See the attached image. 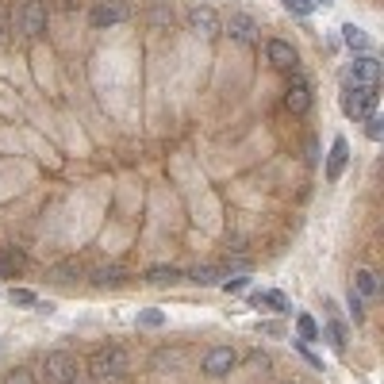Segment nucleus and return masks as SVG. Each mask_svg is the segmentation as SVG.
<instances>
[{
    "label": "nucleus",
    "mask_w": 384,
    "mask_h": 384,
    "mask_svg": "<svg viewBox=\"0 0 384 384\" xmlns=\"http://www.w3.org/2000/svg\"><path fill=\"white\" fill-rule=\"evenodd\" d=\"M8 300H12V304H20V307H35L39 304V296L31 289H8Z\"/></svg>",
    "instance_id": "24"
},
{
    "label": "nucleus",
    "mask_w": 384,
    "mask_h": 384,
    "mask_svg": "<svg viewBox=\"0 0 384 384\" xmlns=\"http://www.w3.org/2000/svg\"><path fill=\"white\" fill-rule=\"evenodd\" d=\"M223 31L234 39V43H242V46L258 43V23H254V15H246V12H231L223 20Z\"/></svg>",
    "instance_id": "10"
},
{
    "label": "nucleus",
    "mask_w": 384,
    "mask_h": 384,
    "mask_svg": "<svg viewBox=\"0 0 384 384\" xmlns=\"http://www.w3.org/2000/svg\"><path fill=\"white\" fill-rule=\"evenodd\" d=\"M350 289L357 292V296H365V300H373L380 292V284H377V273H373V269H357L354 273V284H350Z\"/></svg>",
    "instance_id": "15"
},
{
    "label": "nucleus",
    "mask_w": 384,
    "mask_h": 384,
    "mask_svg": "<svg viewBox=\"0 0 384 384\" xmlns=\"http://www.w3.org/2000/svg\"><path fill=\"white\" fill-rule=\"evenodd\" d=\"M326 331H331V342H334V350H346V338H350V331H346V323L338 319V315H331V323H326Z\"/></svg>",
    "instance_id": "23"
},
{
    "label": "nucleus",
    "mask_w": 384,
    "mask_h": 384,
    "mask_svg": "<svg viewBox=\"0 0 384 384\" xmlns=\"http://www.w3.org/2000/svg\"><path fill=\"white\" fill-rule=\"evenodd\" d=\"M377 100H380L377 88L346 85V93H342V112H346L350 119H369L373 112H377Z\"/></svg>",
    "instance_id": "4"
},
{
    "label": "nucleus",
    "mask_w": 384,
    "mask_h": 384,
    "mask_svg": "<svg viewBox=\"0 0 384 384\" xmlns=\"http://www.w3.org/2000/svg\"><path fill=\"white\" fill-rule=\"evenodd\" d=\"M127 20H131V8L124 4V0H100V4L88 12V23H93L96 31L116 27V23H127Z\"/></svg>",
    "instance_id": "9"
},
{
    "label": "nucleus",
    "mask_w": 384,
    "mask_h": 384,
    "mask_svg": "<svg viewBox=\"0 0 384 384\" xmlns=\"http://www.w3.org/2000/svg\"><path fill=\"white\" fill-rule=\"evenodd\" d=\"M346 304H350V315H354V323H362L365 319V296H357L354 289L346 292Z\"/></svg>",
    "instance_id": "26"
},
{
    "label": "nucleus",
    "mask_w": 384,
    "mask_h": 384,
    "mask_svg": "<svg viewBox=\"0 0 384 384\" xmlns=\"http://www.w3.org/2000/svg\"><path fill=\"white\" fill-rule=\"evenodd\" d=\"M362 124H365V135H369V143H380V138H384V119L377 116V112H373L369 119H362Z\"/></svg>",
    "instance_id": "25"
},
{
    "label": "nucleus",
    "mask_w": 384,
    "mask_h": 384,
    "mask_svg": "<svg viewBox=\"0 0 384 384\" xmlns=\"http://www.w3.org/2000/svg\"><path fill=\"white\" fill-rule=\"evenodd\" d=\"M0 39H4V20H0Z\"/></svg>",
    "instance_id": "34"
},
{
    "label": "nucleus",
    "mask_w": 384,
    "mask_h": 384,
    "mask_svg": "<svg viewBox=\"0 0 384 384\" xmlns=\"http://www.w3.org/2000/svg\"><path fill=\"white\" fill-rule=\"evenodd\" d=\"M124 269L119 265H96L93 273H88V281L96 284V289H116V284H124Z\"/></svg>",
    "instance_id": "14"
},
{
    "label": "nucleus",
    "mask_w": 384,
    "mask_h": 384,
    "mask_svg": "<svg viewBox=\"0 0 384 384\" xmlns=\"http://www.w3.org/2000/svg\"><path fill=\"white\" fill-rule=\"evenodd\" d=\"M265 58L269 62H273L277 65V69H296V65H300V54H296V46H292V43H284V39H269V43H265Z\"/></svg>",
    "instance_id": "11"
},
{
    "label": "nucleus",
    "mask_w": 384,
    "mask_h": 384,
    "mask_svg": "<svg viewBox=\"0 0 384 384\" xmlns=\"http://www.w3.org/2000/svg\"><path fill=\"white\" fill-rule=\"evenodd\" d=\"M88 373H93L100 384H116L131 373V354L124 346H100L88 357Z\"/></svg>",
    "instance_id": "1"
},
{
    "label": "nucleus",
    "mask_w": 384,
    "mask_h": 384,
    "mask_svg": "<svg viewBox=\"0 0 384 384\" xmlns=\"http://www.w3.org/2000/svg\"><path fill=\"white\" fill-rule=\"evenodd\" d=\"M342 43H346L354 54H369V46H373V43H369V35H365V31L357 27V23H346V27H342Z\"/></svg>",
    "instance_id": "16"
},
{
    "label": "nucleus",
    "mask_w": 384,
    "mask_h": 384,
    "mask_svg": "<svg viewBox=\"0 0 384 384\" xmlns=\"http://www.w3.org/2000/svg\"><path fill=\"white\" fill-rule=\"evenodd\" d=\"M250 300H254L258 307H261V304H269L273 312H289V300H284V292H254Z\"/></svg>",
    "instance_id": "21"
},
{
    "label": "nucleus",
    "mask_w": 384,
    "mask_h": 384,
    "mask_svg": "<svg viewBox=\"0 0 384 384\" xmlns=\"http://www.w3.org/2000/svg\"><path fill=\"white\" fill-rule=\"evenodd\" d=\"M23 269H27V254H23L20 246H0V281L20 277Z\"/></svg>",
    "instance_id": "13"
},
{
    "label": "nucleus",
    "mask_w": 384,
    "mask_h": 384,
    "mask_svg": "<svg viewBox=\"0 0 384 384\" xmlns=\"http://www.w3.org/2000/svg\"><path fill=\"white\" fill-rule=\"evenodd\" d=\"M312 104H315V93H312V85H307V77L292 69L289 88H284V108H289L292 116H307V112H312Z\"/></svg>",
    "instance_id": "6"
},
{
    "label": "nucleus",
    "mask_w": 384,
    "mask_h": 384,
    "mask_svg": "<svg viewBox=\"0 0 384 384\" xmlns=\"http://www.w3.org/2000/svg\"><path fill=\"white\" fill-rule=\"evenodd\" d=\"M43 369H46V384H77L81 373H85L69 350H51L46 362H43Z\"/></svg>",
    "instance_id": "2"
},
{
    "label": "nucleus",
    "mask_w": 384,
    "mask_h": 384,
    "mask_svg": "<svg viewBox=\"0 0 384 384\" xmlns=\"http://www.w3.org/2000/svg\"><path fill=\"white\" fill-rule=\"evenodd\" d=\"M346 85H362V88H377L380 85V62L373 54H357L346 69Z\"/></svg>",
    "instance_id": "7"
},
{
    "label": "nucleus",
    "mask_w": 384,
    "mask_h": 384,
    "mask_svg": "<svg viewBox=\"0 0 384 384\" xmlns=\"http://www.w3.org/2000/svg\"><path fill=\"white\" fill-rule=\"evenodd\" d=\"M346 161H350V143L346 138H334L331 154H326V181H338L346 173Z\"/></svg>",
    "instance_id": "12"
},
{
    "label": "nucleus",
    "mask_w": 384,
    "mask_h": 384,
    "mask_svg": "<svg viewBox=\"0 0 384 384\" xmlns=\"http://www.w3.org/2000/svg\"><path fill=\"white\" fill-rule=\"evenodd\" d=\"M51 277H54V281H81V277H85V269H81L77 261H62V265L51 269Z\"/></svg>",
    "instance_id": "22"
},
{
    "label": "nucleus",
    "mask_w": 384,
    "mask_h": 384,
    "mask_svg": "<svg viewBox=\"0 0 384 384\" xmlns=\"http://www.w3.org/2000/svg\"><path fill=\"white\" fill-rule=\"evenodd\" d=\"M219 277H223V269H219V265H196V269H189V281L204 284V289L219 284Z\"/></svg>",
    "instance_id": "19"
},
{
    "label": "nucleus",
    "mask_w": 384,
    "mask_h": 384,
    "mask_svg": "<svg viewBox=\"0 0 384 384\" xmlns=\"http://www.w3.org/2000/svg\"><path fill=\"white\" fill-rule=\"evenodd\" d=\"M185 23H189V31L196 39H204V43L223 35V20H219V12L211 4H192L189 15H185Z\"/></svg>",
    "instance_id": "3"
},
{
    "label": "nucleus",
    "mask_w": 384,
    "mask_h": 384,
    "mask_svg": "<svg viewBox=\"0 0 384 384\" xmlns=\"http://www.w3.org/2000/svg\"><path fill=\"white\" fill-rule=\"evenodd\" d=\"M4 384H35V377H31V369H12L4 377Z\"/></svg>",
    "instance_id": "30"
},
{
    "label": "nucleus",
    "mask_w": 384,
    "mask_h": 384,
    "mask_svg": "<svg viewBox=\"0 0 384 384\" xmlns=\"http://www.w3.org/2000/svg\"><path fill=\"white\" fill-rule=\"evenodd\" d=\"M150 23H154V27H169V23H173V12H169V8H154V12H150Z\"/></svg>",
    "instance_id": "29"
},
{
    "label": "nucleus",
    "mask_w": 384,
    "mask_h": 384,
    "mask_svg": "<svg viewBox=\"0 0 384 384\" xmlns=\"http://www.w3.org/2000/svg\"><path fill=\"white\" fill-rule=\"evenodd\" d=\"M150 365H154V369H158V373H169V369H181V365H185V350H158V354H154L150 357Z\"/></svg>",
    "instance_id": "17"
},
{
    "label": "nucleus",
    "mask_w": 384,
    "mask_h": 384,
    "mask_svg": "<svg viewBox=\"0 0 384 384\" xmlns=\"http://www.w3.org/2000/svg\"><path fill=\"white\" fill-rule=\"evenodd\" d=\"M166 323V315L158 312V307H146V312H138V326H161Z\"/></svg>",
    "instance_id": "27"
},
{
    "label": "nucleus",
    "mask_w": 384,
    "mask_h": 384,
    "mask_svg": "<svg viewBox=\"0 0 384 384\" xmlns=\"http://www.w3.org/2000/svg\"><path fill=\"white\" fill-rule=\"evenodd\" d=\"M296 334L300 342H319V323L312 315H296Z\"/></svg>",
    "instance_id": "20"
},
{
    "label": "nucleus",
    "mask_w": 384,
    "mask_h": 384,
    "mask_svg": "<svg viewBox=\"0 0 384 384\" xmlns=\"http://www.w3.org/2000/svg\"><path fill=\"white\" fill-rule=\"evenodd\" d=\"M181 277L185 273L177 265H154V269H146V284H177Z\"/></svg>",
    "instance_id": "18"
},
{
    "label": "nucleus",
    "mask_w": 384,
    "mask_h": 384,
    "mask_svg": "<svg viewBox=\"0 0 384 384\" xmlns=\"http://www.w3.org/2000/svg\"><path fill=\"white\" fill-rule=\"evenodd\" d=\"M312 4H315V8H319V4H331V0H312Z\"/></svg>",
    "instance_id": "33"
},
{
    "label": "nucleus",
    "mask_w": 384,
    "mask_h": 384,
    "mask_svg": "<svg viewBox=\"0 0 384 384\" xmlns=\"http://www.w3.org/2000/svg\"><path fill=\"white\" fill-rule=\"evenodd\" d=\"M234 365H239V354H234L231 346H211L208 354H204L200 369H204V377L219 380V377H227V373H231Z\"/></svg>",
    "instance_id": "8"
},
{
    "label": "nucleus",
    "mask_w": 384,
    "mask_h": 384,
    "mask_svg": "<svg viewBox=\"0 0 384 384\" xmlns=\"http://www.w3.org/2000/svg\"><path fill=\"white\" fill-rule=\"evenodd\" d=\"M15 31L23 39H39L46 31V4L43 0H23L20 12H15Z\"/></svg>",
    "instance_id": "5"
},
{
    "label": "nucleus",
    "mask_w": 384,
    "mask_h": 384,
    "mask_svg": "<svg viewBox=\"0 0 384 384\" xmlns=\"http://www.w3.org/2000/svg\"><path fill=\"white\" fill-rule=\"evenodd\" d=\"M284 8H289L292 15H312V12H315L312 0H284Z\"/></svg>",
    "instance_id": "28"
},
{
    "label": "nucleus",
    "mask_w": 384,
    "mask_h": 384,
    "mask_svg": "<svg viewBox=\"0 0 384 384\" xmlns=\"http://www.w3.org/2000/svg\"><path fill=\"white\" fill-rule=\"evenodd\" d=\"M307 158H312V161L319 158V143H315V138H307Z\"/></svg>",
    "instance_id": "32"
},
{
    "label": "nucleus",
    "mask_w": 384,
    "mask_h": 384,
    "mask_svg": "<svg viewBox=\"0 0 384 384\" xmlns=\"http://www.w3.org/2000/svg\"><path fill=\"white\" fill-rule=\"evenodd\" d=\"M223 284V292H242L246 289V277H234V281H219Z\"/></svg>",
    "instance_id": "31"
}]
</instances>
